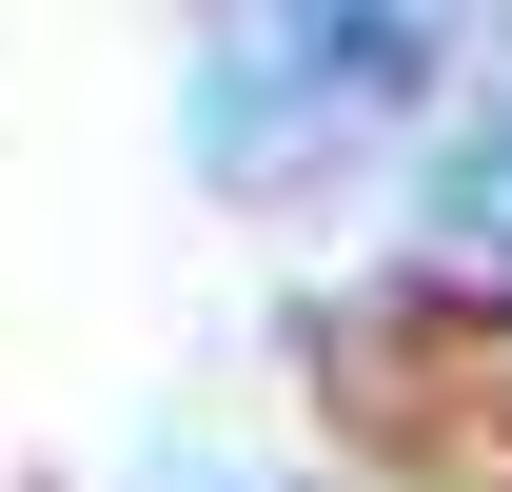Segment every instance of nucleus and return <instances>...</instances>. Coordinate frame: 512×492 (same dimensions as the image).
<instances>
[{"label": "nucleus", "instance_id": "obj_1", "mask_svg": "<svg viewBox=\"0 0 512 492\" xmlns=\"http://www.w3.org/2000/svg\"><path fill=\"white\" fill-rule=\"evenodd\" d=\"M434 99V40L414 20H276V40H217V79H197V158L217 178H335V138H375V119H414Z\"/></svg>", "mask_w": 512, "mask_h": 492}]
</instances>
